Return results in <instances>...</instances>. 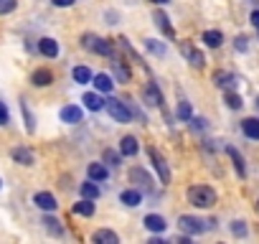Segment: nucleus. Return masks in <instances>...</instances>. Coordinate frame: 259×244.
<instances>
[{
	"mask_svg": "<svg viewBox=\"0 0 259 244\" xmlns=\"http://www.w3.org/2000/svg\"><path fill=\"white\" fill-rule=\"evenodd\" d=\"M188 204L196 209H211L216 204V191L211 186H191L188 188Z\"/></svg>",
	"mask_w": 259,
	"mask_h": 244,
	"instance_id": "obj_1",
	"label": "nucleus"
},
{
	"mask_svg": "<svg viewBox=\"0 0 259 244\" xmlns=\"http://www.w3.org/2000/svg\"><path fill=\"white\" fill-rule=\"evenodd\" d=\"M104 107H107V112L112 114V119L114 122H130L133 119V109L127 107V102H119V99H104Z\"/></svg>",
	"mask_w": 259,
	"mask_h": 244,
	"instance_id": "obj_2",
	"label": "nucleus"
},
{
	"mask_svg": "<svg viewBox=\"0 0 259 244\" xmlns=\"http://www.w3.org/2000/svg\"><path fill=\"white\" fill-rule=\"evenodd\" d=\"M89 51H94V54H102V56H109V59H114V49H112V44L107 41V38H99V36H94V33H84V41H81Z\"/></svg>",
	"mask_w": 259,
	"mask_h": 244,
	"instance_id": "obj_3",
	"label": "nucleus"
},
{
	"mask_svg": "<svg viewBox=\"0 0 259 244\" xmlns=\"http://www.w3.org/2000/svg\"><path fill=\"white\" fill-rule=\"evenodd\" d=\"M181 54L188 59L191 66H196V69H203V66H206V56H203L191 41H181Z\"/></svg>",
	"mask_w": 259,
	"mask_h": 244,
	"instance_id": "obj_4",
	"label": "nucleus"
},
{
	"mask_svg": "<svg viewBox=\"0 0 259 244\" xmlns=\"http://www.w3.org/2000/svg\"><path fill=\"white\" fill-rule=\"evenodd\" d=\"M150 158H153V166H155V171H158V176H160V183L168 186V183H170V168H168L165 158H163L155 148H150Z\"/></svg>",
	"mask_w": 259,
	"mask_h": 244,
	"instance_id": "obj_5",
	"label": "nucleus"
},
{
	"mask_svg": "<svg viewBox=\"0 0 259 244\" xmlns=\"http://www.w3.org/2000/svg\"><path fill=\"white\" fill-rule=\"evenodd\" d=\"M178 224H181V229L186 231V234H201V231H206V221H201V219H196V216H188V214H183L181 219H178Z\"/></svg>",
	"mask_w": 259,
	"mask_h": 244,
	"instance_id": "obj_6",
	"label": "nucleus"
},
{
	"mask_svg": "<svg viewBox=\"0 0 259 244\" xmlns=\"http://www.w3.org/2000/svg\"><path fill=\"white\" fill-rule=\"evenodd\" d=\"M61 119L66 122V125H79V122L84 119V112L76 104H66V107H61Z\"/></svg>",
	"mask_w": 259,
	"mask_h": 244,
	"instance_id": "obj_7",
	"label": "nucleus"
},
{
	"mask_svg": "<svg viewBox=\"0 0 259 244\" xmlns=\"http://www.w3.org/2000/svg\"><path fill=\"white\" fill-rule=\"evenodd\" d=\"M33 204H36L38 209H44V211H56V209H59V201H56L54 193H49V191H38V193L33 196Z\"/></svg>",
	"mask_w": 259,
	"mask_h": 244,
	"instance_id": "obj_8",
	"label": "nucleus"
},
{
	"mask_svg": "<svg viewBox=\"0 0 259 244\" xmlns=\"http://www.w3.org/2000/svg\"><path fill=\"white\" fill-rule=\"evenodd\" d=\"M143 97H145V102H148L150 107H163V92L158 89V84H155V82H150V84L145 87Z\"/></svg>",
	"mask_w": 259,
	"mask_h": 244,
	"instance_id": "obj_9",
	"label": "nucleus"
},
{
	"mask_svg": "<svg viewBox=\"0 0 259 244\" xmlns=\"http://www.w3.org/2000/svg\"><path fill=\"white\" fill-rule=\"evenodd\" d=\"M130 181L138 183L143 191H153V178H150L143 168H133V171H130Z\"/></svg>",
	"mask_w": 259,
	"mask_h": 244,
	"instance_id": "obj_10",
	"label": "nucleus"
},
{
	"mask_svg": "<svg viewBox=\"0 0 259 244\" xmlns=\"http://www.w3.org/2000/svg\"><path fill=\"white\" fill-rule=\"evenodd\" d=\"M81 102H84V107L92 109V112H99V109L104 107V99H102L99 92H87V94L81 97Z\"/></svg>",
	"mask_w": 259,
	"mask_h": 244,
	"instance_id": "obj_11",
	"label": "nucleus"
},
{
	"mask_svg": "<svg viewBox=\"0 0 259 244\" xmlns=\"http://www.w3.org/2000/svg\"><path fill=\"white\" fill-rule=\"evenodd\" d=\"M87 173H89V181H94V183H102V181L109 178V171H107L102 163H89Z\"/></svg>",
	"mask_w": 259,
	"mask_h": 244,
	"instance_id": "obj_12",
	"label": "nucleus"
},
{
	"mask_svg": "<svg viewBox=\"0 0 259 244\" xmlns=\"http://www.w3.org/2000/svg\"><path fill=\"white\" fill-rule=\"evenodd\" d=\"M138 150H140V145H138V140H135L133 135H127V138L119 140V153H122V155L133 158V155H138Z\"/></svg>",
	"mask_w": 259,
	"mask_h": 244,
	"instance_id": "obj_13",
	"label": "nucleus"
},
{
	"mask_svg": "<svg viewBox=\"0 0 259 244\" xmlns=\"http://www.w3.org/2000/svg\"><path fill=\"white\" fill-rule=\"evenodd\" d=\"M38 51L46 56V59H56L59 56V44L54 38H41L38 41Z\"/></svg>",
	"mask_w": 259,
	"mask_h": 244,
	"instance_id": "obj_14",
	"label": "nucleus"
},
{
	"mask_svg": "<svg viewBox=\"0 0 259 244\" xmlns=\"http://www.w3.org/2000/svg\"><path fill=\"white\" fill-rule=\"evenodd\" d=\"M92 241H97V244H119V236L109 229H99V231L92 234Z\"/></svg>",
	"mask_w": 259,
	"mask_h": 244,
	"instance_id": "obj_15",
	"label": "nucleus"
},
{
	"mask_svg": "<svg viewBox=\"0 0 259 244\" xmlns=\"http://www.w3.org/2000/svg\"><path fill=\"white\" fill-rule=\"evenodd\" d=\"M241 130H244L246 138L259 140V119H256V117H246V119L241 122Z\"/></svg>",
	"mask_w": 259,
	"mask_h": 244,
	"instance_id": "obj_16",
	"label": "nucleus"
},
{
	"mask_svg": "<svg viewBox=\"0 0 259 244\" xmlns=\"http://www.w3.org/2000/svg\"><path fill=\"white\" fill-rule=\"evenodd\" d=\"M119 201H122L124 206H140V204H143V193L135 191V188H127V191H122Z\"/></svg>",
	"mask_w": 259,
	"mask_h": 244,
	"instance_id": "obj_17",
	"label": "nucleus"
},
{
	"mask_svg": "<svg viewBox=\"0 0 259 244\" xmlns=\"http://www.w3.org/2000/svg\"><path fill=\"white\" fill-rule=\"evenodd\" d=\"M31 82H33L36 87H49V84L54 82V74H51L49 69H36L33 76H31Z\"/></svg>",
	"mask_w": 259,
	"mask_h": 244,
	"instance_id": "obj_18",
	"label": "nucleus"
},
{
	"mask_svg": "<svg viewBox=\"0 0 259 244\" xmlns=\"http://www.w3.org/2000/svg\"><path fill=\"white\" fill-rule=\"evenodd\" d=\"M92 84L97 87V92H99V94L112 92V87H114V82H112L107 74H97V76H92Z\"/></svg>",
	"mask_w": 259,
	"mask_h": 244,
	"instance_id": "obj_19",
	"label": "nucleus"
},
{
	"mask_svg": "<svg viewBox=\"0 0 259 244\" xmlns=\"http://www.w3.org/2000/svg\"><path fill=\"white\" fill-rule=\"evenodd\" d=\"M145 226H148L150 231H165L168 224H165V219H163L160 214H148V216H145Z\"/></svg>",
	"mask_w": 259,
	"mask_h": 244,
	"instance_id": "obj_20",
	"label": "nucleus"
},
{
	"mask_svg": "<svg viewBox=\"0 0 259 244\" xmlns=\"http://www.w3.org/2000/svg\"><path fill=\"white\" fill-rule=\"evenodd\" d=\"M213 79H216V84H219V87H224V89H229V92H231V89L236 87V76H234V74H226V71H216V76H213Z\"/></svg>",
	"mask_w": 259,
	"mask_h": 244,
	"instance_id": "obj_21",
	"label": "nucleus"
},
{
	"mask_svg": "<svg viewBox=\"0 0 259 244\" xmlns=\"http://www.w3.org/2000/svg\"><path fill=\"white\" fill-rule=\"evenodd\" d=\"M13 160L21 163V166H33V153L28 148H16L13 150Z\"/></svg>",
	"mask_w": 259,
	"mask_h": 244,
	"instance_id": "obj_22",
	"label": "nucleus"
},
{
	"mask_svg": "<svg viewBox=\"0 0 259 244\" xmlns=\"http://www.w3.org/2000/svg\"><path fill=\"white\" fill-rule=\"evenodd\" d=\"M226 153H229V158L234 160V168H236V173L244 178V176H246V166H244V158L239 155V150H236V148H226Z\"/></svg>",
	"mask_w": 259,
	"mask_h": 244,
	"instance_id": "obj_23",
	"label": "nucleus"
},
{
	"mask_svg": "<svg viewBox=\"0 0 259 244\" xmlns=\"http://www.w3.org/2000/svg\"><path fill=\"white\" fill-rule=\"evenodd\" d=\"M153 21H155V26H158L168 38H173V28H170V23H168V16H165V13H160V11H158V13L153 16Z\"/></svg>",
	"mask_w": 259,
	"mask_h": 244,
	"instance_id": "obj_24",
	"label": "nucleus"
},
{
	"mask_svg": "<svg viewBox=\"0 0 259 244\" xmlns=\"http://www.w3.org/2000/svg\"><path fill=\"white\" fill-rule=\"evenodd\" d=\"M203 44H206L208 49H219V46L224 44L221 31H206V33H203Z\"/></svg>",
	"mask_w": 259,
	"mask_h": 244,
	"instance_id": "obj_25",
	"label": "nucleus"
},
{
	"mask_svg": "<svg viewBox=\"0 0 259 244\" xmlns=\"http://www.w3.org/2000/svg\"><path fill=\"white\" fill-rule=\"evenodd\" d=\"M74 214H79V216H94V204H92V198H81L79 204H74Z\"/></svg>",
	"mask_w": 259,
	"mask_h": 244,
	"instance_id": "obj_26",
	"label": "nucleus"
},
{
	"mask_svg": "<svg viewBox=\"0 0 259 244\" xmlns=\"http://www.w3.org/2000/svg\"><path fill=\"white\" fill-rule=\"evenodd\" d=\"M112 71H114V76H117L122 84H127L130 79H133V74H130V69H127L122 61H114V64H112Z\"/></svg>",
	"mask_w": 259,
	"mask_h": 244,
	"instance_id": "obj_27",
	"label": "nucleus"
},
{
	"mask_svg": "<svg viewBox=\"0 0 259 244\" xmlns=\"http://www.w3.org/2000/svg\"><path fill=\"white\" fill-rule=\"evenodd\" d=\"M79 191H81V196H84V198H92V201H94V198H99V186H97L94 181L81 183V188H79Z\"/></svg>",
	"mask_w": 259,
	"mask_h": 244,
	"instance_id": "obj_28",
	"label": "nucleus"
},
{
	"mask_svg": "<svg viewBox=\"0 0 259 244\" xmlns=\"http://www.w3.org/2000/svg\"><path fill=\"white\" fill-rule=\"evenodd\" d=\"M92 76H94V74H92L87 66H76V69H74V82H76V84H89Z\"/></svg>",
	"mask_w": 259,
	"mask_h": 244,
	"instance_id": "obj_29",
	"label": "nucleus"
},
{
	"mask_svg": "<svg viewBox=\"0 0 259 244\" xmlns=\"http://www.w3.org/2000/svg\"><path fill=\"white\" fill-rule=\"evenodd\" d=\"M44 224H46V229H49L51 234H59V236L64 234V226H61V221H59V219H54V216H46V219H44Z\"/></svg>",
	"mask_w": 259,
	"mask_h": 244,
	"instance_id": "obj_30",
	"label": "nucleus"
},
{
	"mask_svg": "<svg viewBox=\"0 0 259 244\" xmlns=\"http://www.w3.org/2000/svg\"><path fill=\"white\" fill-rule=\"evenodd\" d=\"M241 104L244 102H241V97L236 92H226V107L229 109H241Z\"/></svg>",
	"mask_w": 259,
	"mask_h": 244,
	"instance_id": "obj_31",
	"label": "nucleus"
},
{
	"mask_svg": "<svg viewBox=\"0 0 259 244\" xmlns=\"http://www.w3.org/2000/svg\"><path fill=\"white\" fill-rule=\"evenodd\" d=\"M21 109H23V117H26V130H28V133H33V130H36V125H33V114H31L28 104H26V102H21Z\"/></svg>",
	"mask_w": 259,
	"mask_h": 244,
	"instance_id": "obj_32",
	"label": "nucleus"
},
{
	"mask_svg": "<svg viewBox=\"0 0 259 244\" xmlns=\"http://www.w3.org/2000/svg\"><path fill=\"white\" fill-rule=\"evenodd\" d=\"M145 46H148L155 56H163V54H165V46H163V44H158L155 38H148V41H145Z\"/></svg>",
	"mask_w": 259,
	"mask_h": 244,
	"instance_id": "obj_33",
	"label": "nucleus"
},
{
	"mask_svg": "<svg viewBox=\"0 0 259 244\" xmlns=\"http://www.w3.org/2000/svg\"><path fill=\"white\" fill-rule=\"evenodd\" d=\"M18 6V0H0V16H6V13H13Z\"/></svg>",
	"mask_w": 259,
	"mask_h": 244,
	"instance_id": "obj_34",
	"label": "nucleus"
},
{
	"mask_svg": "<svg viewBox=\"0 0 259 244\" xmlns=\"http://www.w3.org/2000/svg\"><path fill=\"white\" fill-rule=\"evenodd\" d=\"M178 117H181L183 122L191 119V104H188V102H181V104H178Z\"/></svg>",
	"mask_w": 259,
	"mask_h": 244,
	"instance_id": "obj_35",
	"label": "nucleus"
},
{
	"mask_svg": "<svg viewBox=\"0 0 259 244\" xmlns=\"http://www.w3.org/2000/svg\"><path fill=\"white\" fill-rule=\"evenodd\" d=\"M104 163H109V166H119V153H114V150H104Z\"/></svg>",
	"mask_w": 259,
	"mask_h": 244,
	"instance_id": "obj_36",
	"label": "nucleus"
},
{
	"mask_svg": "<svg viewBox=\"0 0 259 244\" xmlns=\"http://www.w3.org/2000/svg\"><path fill=\"white\" fill-rule=\"evenodd\" d=\"M11 122V114H8V107L0 102V125H8Z\"/></svg>",
	"mask_w": 259,
	"mask_h": 244,
	"instance_id": "obj_37",
	"label": "nucleus"
},
{
	"mask_svg": "<svg viewBox=\"0 0 259 244\" xmlns=\"http://www.w3.org/2000/svg\"><path fill=\"white\" fill-rule=\"evenodd\" d=\"M188 122H191V128H193V130H203V128H206V119L193 117V114H191V119H188Z\"/></svg>",
	"mask_w": 259,
	"mask_h": 244,
	"instance_id": "obj_38",
	"label": "nucleus"
},
{
	"mask_svg": "<svg viewBox=\"0 0 259 244\" xmlns=\"http://www.w3.org/2000/svg\"><path fill=\"white\" fill-rule=\"evenodd\" d=\"M231 229H234V234H236V236H244V234H246L244 221H234V224H231Z\"/></svg>",
	"mask_w": 259,
	"mask_h": 244,
	"instance_id": "obj_39",
	"label": "nucleus"
},
{
	"mask_svg": "<svg viewBox=\"0 0 259 244\" xmlns=\"http://www.w3.org/2000/svg\"><path fill=\"white\" fill-rule=\"evenodd\" d=\"M234 46H236V51H246V46H249V44H246V38H244V36H239Z\"/></svg>",
	"mask_w": 259,
	"mask_h": 244,
	"instance_id": "obj_40",
	"label": "nucleus"
},
{
	"mask_svg": "<svg viewBox=\"0 0 259 244\" xmlns=\"http://www.w3.org/2000/svg\"><path fill=\"white\" fill-rule=\"evenodd\" d=\"M51 3L56 8H69V6H74V0H51Z\"/></svg>",
	"mask_w": 259,
	"mask_h": 244,
	"instance_id": "obj_41",
	"label": "nucleus"
},
{
	"mask_svg": "<svg viewBox=\"0 0 259 244\" xmlns=\"http://www.w3.org/2000/svg\"><path fill=\"white\" fill-rule=\"evenodd\" d=\"M251 26H254V28H259V11H254V13H251Z\"/></svg>",
	"mask_w": 259,
	"mask_h": 244,
	"instance_id": "obj_42",
	"label": "nucleus"
},
{
	"mask_svg": "<svg viewBox=\"0 0 259 244\" xmlns=\"http://www.w3.org/2000/svg\"><path fill=\"white\" fill-rule=\"evenodd\" d=\"M150 3H155V6H165V3H170V0H150Z\"/></svg>",
	"mask_w": 259,
	"mask_h": 244,
	"instance_id": "obj_43",
	"label": "nucleus"
},
{
	"mask_svg": "<svg viewBox=\"0 0 259 244\" xmlns=\"http://www.w3.org/2000/svg\"><path fill=\"white\" fill-rule=\"evenodd\" d=\"M256 109H259V97H256Z\"/></svg>",
	"mask_w": 259,
	"mask_h": 244,
	"instance_id": "obj_44",
	"label": "nucleus"
},
{
	"mask_svg": "<svg viewBox=\"0 0 259 244\" xmlns=\"http://www.w3.org/2000/svg\"><path fill=\"white\" fill-rule=\"evenodd\" d=\"M0 186H3V181H0Z\"/></svg>",
	"mask_w": 259,
	"mask_h": 244,
	"instance_id": "obj_45",
	"label": "nucleus"
}]
</instances>
